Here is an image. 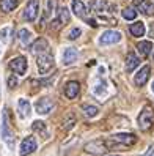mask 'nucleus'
Listing matches in <instances>:
<instances>
[{
	"label": "nucleus",
	"instance_id": "1",
	"mask_svg": "<svg viewBox=\"0 0 154 156\" xmlns=\"http://www.w3.org/2000/svg\"><path fill=\"white\" fill-rule=\"evenodd\" d=\"M2 139L5 140V144L13 148L14 147V133H13V128L10 125V112L8 109L3 111V120H2Z\"/></svg>",
	"mask_w": 154,
	"mask_h": 156
},
{
	"label": "nucleus",
	"instance_id": "2",
	"mask_svg": "<svg viewBox=\"0 0 154 156\" xmlns=\"http://www.w3.org/2000/svg\"><path fill=\"white\" fill-rule=\"evenodd\" d=\"M152 125H154V111H152V107L145 106L139 115V126H140V129L148 131Z\"/></svg>",
	"mask_w": 154,
	"mask_h": 156
},
{
	"label": "nucleus",
	"instance_id": "3",
	"mask_svg": "<svg viewBox=\"0 0 154 156\" xmlns=\"http://www.w3.org/2000/svg\"><path fill=\"white\" fill-rule=\"evenodd\" d=\"M36 65H38L39 74H47L53 68V57L49 54H39L38 58H36Z\"/></svg>",
	"mask_w": 154,
	"mask_h": 156
},
{
	"label": "nucleus",
	"instance_id": "4",
	"mask_svg": "<svg viewBox=\"0 0 154 156\" xmlns=\"http://www.w3.org/2000/svg\"><path fill=\"white\" fill-rule=\"evenodd\" d=\"M38 11H39V0H29V3L24 10V19L33 22L38 17Z\"/></svg>",
	"mask_w": 154,
	"mask_h": 156
},
{
	"label": "nucleus",
	"instance_id": "5",
	"mask_svg": "<svg viewBox=\"0 0 154 156\" xmlns=\"http://www.w3.org/2000/svg\"><path fill=\"white\" fill-rule=\"evenodd\" d=\"M52 109H53V101L47 96H44V98H39L38 101H36V104H35V111L38 112L39 115H47L52 112Z\"/></svg>",
	"mask_w": 154,
	"mask_h": 156
},
{
	"label": "nucleus",
	"instance_id": "6",
	"mask_svg": "<svg viewBox=\"0 0 154 156\" xmlns=\"http://www.w3.org/2000/svg\"><path fill=\"white\" fill-rule=\"evenodd\" d=\"M8 66H10V69L13 73H16V74L24 76L25 73H27V58L22 57V55H19V57L13 58L10 63H8Z\"/></svg>",
	"mask_w": 154,
	"mask_h": 156
},
{
	"label": "nucleus",
	"instance_id": "7",
	"mask_svg": "<svg viewBox=\"0 0 154 156\" xmlns=\"http://www.w3.org/2000/svg\"><path fill=\"white\" fill-rule=\"evenodd\" d=\"M36 148H38V144H36V139H35L33 136H27L25 139L22 140V144H21L19 154H21V156H27V154L33 153Z\"/></svg>",
	"mask_w": 154,
	"mask_h": 156
},
{
	"label": "nucleus",
	"instance_id": "8",
	"mask_svg": "<svg viewBox=\"0 0 154 156\" xmlns=\"http://www.w3.org/2000/svg\"><path fill=\"white\" fill-rule=\"evenodd\" d=\"M85 151L93 154V156H101L107 151V147L104 145L102 140H93V142H88L85 145Z\"/></svg>",
	"mask_w": 154,
	"mask_h": 156
},
{
	"label": "nucleus",
	"instance_id": "9",
	"mask_svg": "<svg viewBox=\"0 0 154 156\" xmlns=\"http://www.w3.org/2000/svg\"><path fill=\"white\" fill-rule=\"evenodd\" d=\"M121 40V33L116 32V30H107L101 35V38H99V43L107 46V44H115Z\"/></svg>",
	"mask_w": 154,
	"mask_h": 156
},
{
	"label": "nucleus",
	"instance_id": "10",
	"mask_svg": "<svg viewBox=\"0 0 154 156\" xmlns=\"http://www.w3.org/2000/svg\"><path fill=\"white\" fill-rule=\"evenodd\" d=\"M69 22V11L66 6H60L58 11H57V19L52 22V27H60L63 24H68Z\"/></svg>",
	"mask_w": 154,
	"mask_h": 156
},
{
	"label": "nucleus",
	"instance_id": "11",
	"mask_svg": "<svg viewBox=\"0 0 154 156\" xmlns=\"http://www.w3.org/2000/svg\"><path fill=\"white\" fill-rule=\"evenodd\" d=\"M112 139L116 140V142H120V144H123V145H134L135 142H137V136L128 134V133H120V134L112 136Z\"/></svg>",
	"mask_w": 154,
	"mask_h": 156
},
{
	"label": "nucleus",
	"instance_id": "12",
	"mask_svg": "<svg viewBox=\"0 0 154 156\" xmlns=\"http://www.w3.org/2000/svg\"><path fill=\"white\" fill-rule=\"evenodd\" d=\"M79 91H80V84L77 80H69L68 84L65 85V95L69 99H74L79 95Z\"/></svg>",
	"mask_w": 154,
	"mask_h": 156
},
{
	"label": "nucleus",
	"instance_id": "13",
	"mask_svg": "<svg viewBox=\"0 0 154 156\" xmlns=\"http://www.w3.org/2000/svg\"><path fill=\"white\" fill-rule=\"evenodd\" d=\"M134 5L140 10V13L146 14V16H152L154 14V5L148 0H134Z\"/></svg>",
	"mask_w": 154,
	"mask_h": 156
},
{
	"label": "nucleus",
	"instance_id": "14",
	"mask_svg": "<svg viewBox=\"0 0 154 156\" xmlns=\"http://www.w3.org/2000/svg\"><path fill=\"white\" fill-rule=\"evenodd\" d=\"M149 73H151V68H149L148 65H145V66L137 73V76H135V84H137L139 87H143V85L148 82V79H149Z\"/></svg>",
	"mask_w": 154,
	"mask_h": 156
},
{
	"label": "nucleus",
	"instance_id": "15",
	"mask_svg": "<svg viewBox=\"0 0 154 156\" xmlns=\"http://www.w3.org/2000/svg\"><path fill=\"white\" fill-rule=\"evenodd\" d=\"M30 112H32V107H30V103L27 99L21 98L17 101V114H19L21 118H27L30 117Z\"/></svg>",
	"mask_w": 154,
	"mask_h": 156
},
{
	"label": "nucleus",
	"instance_id": "16",
	"mask_svg": "<svg viewBox=\"0 0 154 156\" xmlns=\"http://www.w3.org/2000/svg\"><path fill=\"white\" fill-rule=\"evenodd\" d=\"M72 11L77 17H82V19H87V14H88V10L87 6L84 5L82 0H72Z\"/></svg>",
	"mask_w": 154,
	"mask_h": 156
},
{
	"label": "nucleus",
	"instance_id": "17",
	"mask_svg": "<svg viewBox=\"0 0 154 156\" xmlns=\"http://www.w3.org/2000/svg\"><path fill=\"white\" fill-rule=\"evenodd\" d=\"M139 65H140V58L135 55L134 52H129L128 57H126V71H128V73H132Z\"/></svg>",
	"mask_w": 154,
	"mask_h": 156
},
{
	"label": "nucleus",
	"instance_id": "18",
	"mask_svg": "<svg viewBox=\"0 0 154 156\" xmlns=\"http://www.w3.org/2000/svg\"><path fill=\"white\" fill-rule=\"evenodd\" d=\"M77 60V51L74 48H66L63 52V65H72Z\"/></svg>",
	"mask_w": 154,
	"mask_h": 156
},
{
	"label": "nucleus",
	"instance_id": "19",
	"mask_svg": "<svg viewBox=\"0 0 154 156\" xmlns=\"http://www.w3.org/2000/svg\"><path fill=\"white\" fill-rule=\"evenodd\" d=\"M49 48V43L47 40H44V38H38L33 44H32V52L33 54H43V52H46Z\"/></svg>",
	"mask_w": 154,
	"mask_h": 156
},
{
	"label": "nucleus",
	"instance_id": "20",
	"mask_svg": "<svg viewBox=\"0 0 154 156\" xmlns=\"http://www.w3.org/2000/svg\"><path fill=\"white\" fill-rule=\"evenodd\" d=\"M137 51L140 52L142 57H148L152 51V43L151 41H140L137 44Z\"/></svg>",
	"mask_w": 154,
	"mask_h": 156
},
{
	"label": "nucleus",
	"instance_id": "21",
	"mask_svg": "<svg viewBox=\"0 0 154 156\" xmlns=\"http://www.w3.org/2000/svg\"><path fill=\"white\" fill-rule=\"evenodd\" d=\"M93 95L99 99H104L107 96V87H105V82H98V84L93 87Z\"/></svg>",
	"mask_w": 154,
	"mask_h": 156
},
{
	"label": "nucleus",
	"instance_id": "22",
	"mask_svg": "<svg viewBox=\"0 0 154 156\" xmlns=\"http://www.w3.org/2000/svg\"><path fill=\"white\" fill-rule=\"evenodd\" d=\"M129 30H131V33L134 35V36H137V38H140V36H143L145 35V24L143 22H134L131 27H129Z\"/></svg>",
	"mask_w": 154,
	"mask_h": 156
},
{
	"label": "nucleus",
	"instance_id": "23",
	"mask_svg": "<svg viewBox=\"0 0 154 156\" xmlns=\"http://www.w3.org/2000/svg\"><path fill=\"white\" fill-rule=\"evenodd\" d=\"M17 6V0H0V8L3 13H10Z\"/></svg>",
	"mask_w": 154,
	"mask_h": 156
},
{
	"label": "nucleus",
	"instance_id": "24",
	"mask_svg": "<svg viewBox=\"0 0 154 156\" xmlns=\"http://www.w3.org/2000/svg\"><path fill=\"white\" fill-rule=\"evenodd\" d=\"M30 40H32V32L27 30V29H21L19 30V41L22 46H27L30 44Z\"/></svg>",
	"mask_w": 154,
	"mask_h": 156
},
{
	"label": "nucleus",
	"instance_id": "25",
	"mask_svg": "<svg viewBox=\"0 0 154 156\" xmlns=\"http://www.w3.org/2000/svg\"><path fill=\"white\" fill-rule=\"evenodd\" d=\"M82 111L85 112V115L87 117H90V118H93V117H96L98 115V107L96 106H90V104H82Z\"/></svg>",
	"mask_w": 154,
	"mask_h": 156
},
{
	"label": "nucleus",
	"instance_id": "26",
	"mask_svg": "<svg viewBox=\"0 0 154 156\" xmlns=\"http://www.w3.org/2000/svg\"><path fill=\"white\" fill-rule=\"evenodd\" d=\"M121 14H123V17L126 21H134L135 17H137V11H135L134 8H124V10L121 11Z\"/></svg>",
	"mask_w": 154,
	"mask_h": 156
},
{
	"label": "nucleus",
	"instance_id": "27",
	"mask_svg": "<svg viewBox=\"0 0 154 156\" xmlns=\"http://www.w3.org/2000/svg\"><path fill=\"white\" fill-rule=\"evenodd\" d=\"M91 8H93L94 11H98V13L104 11V10H105V0H94Z\"/></svg>",
	"mask_w": 154,
	"mask_h": 156
},
{
	"label": "nucleus",
	"instance_id": "28",
	"mask_svg": "<svg viewBox=\"0 0 154 156\" xmlns=\"http://www.w3.org/2000/svg\"><path fill=\"white\" fill-rule=\"evenodd\" d=\"M32 129L38 131V133H44V131H46V125H44V122H41V120H36L32 125Z\"/></svg>",
	"mask_w": 154,
	"mask_h": 156
},
{
	"label": "nucleus",
	"instance_id": "29",
	"mask_svg": "<svg viewBox=\"0 0 154 156\" xmlns=\"http://www.w3.org/2000/svg\"><path fill=\"white\" fill-rule=\"evenodd\" d=\"M10 32H11L10 27H5V29H2V32H0V38H2L3 43H8V40H10Z\"/></svg>",
	"mask_w": 154,
	"mask_h": 156
},
{
	"label": "nucleus",
	"instance_id": "30",
	"mask_svg": "<svg viewBox=\"0 0 154 156\" xmlns=\"http://www.w3.org/2000/svg\"><path fill=\"white\" fill-rule=\"evenodd\" d=\"M80 35H82V30H80L79 27H76V29H72V30L69 32V35H68V40H76V38H79Z\"/></svg>",
	"mask_w": 154,
	"mask_h": 156
},
{
	"label": "nucleus",
	"instance_id": "31",
	"mask_svg": "<svg viewBox=\"0 0 154 156\" xmlns=\"http://www.w3.org/2000/svg\"><path fill=\"white\" fill-rule=\"evenodd\" d=\"M53 8H55V0H47V11L44 13V19L53 11Z\"/></svg>",
	"mask_w": 154,
	"mask_h": 156
},
{
	"label": "nucleus",
	"instance_id": "32",
	"mask_svg": "<svg viewBox=\"0 0 154 156\" xmlns=\"http://www.w3.org/2000/svg\"><path fill=\"white\" fill-rule=\"evenodd\" d=\"M76 123V118H74V115H69L68 117V122H66V125H63V128H65V129L68 131V129H71V128H72V125H74Z\"/></svg>",
	"mask_w": 154,
	"mask_h": 156
},
{
	"label": "nucleus",
	"instance_id": "33",
	"mask_svg": "<svg viewBox=\"0 0 154 156\" xmlns=\"http://www.w3.org/2000/svg\"><path fill=\"white\" fill-rule=\"evenodd\" d=\"M8 87H10V88H16V87H17V79H16L14 76L8 77Z\"/></svg>",
	"mask_w": 154,
	"mask_h": 156
},
{
	"label": "nucleus",
	"instance_id": "34",
	"mask_svg": "<svg viewBox=\"0 0 154 156\" xmlns=\"http://www.w3.org/2000/svg\"><path fill=\"white\" fill-rule=\"evenodd\" d=\"M143 156H154V145H151L149 148H148V151L145 153Z\"/></svg>",
	"mask_w": 154,
	"mask_h": 156
},
{
	"label": "nucleus",
	"instance_id": "35",
	"mask_svg": "<svg viewBox=\"0 0 154 156\" xmlns=\"http://www.w3.org/2000/svg\"><path fill=\"white\" fill-rule=\"evenodd\" d=\"M151 88H152V93H154V82H152V87Z\"/></svg>",
	"mask_w": 154,
	"mask_h": 156
},
{
	"label": "nucleus",
	"instance_id": "36",
	"mask_svg": "<svg viewBox=\"0 0 154 156\" xmlns=\"http://www.w3.org/2000/svg\"><path fill=\"white\" fill-rule=\"evenodd\" d=\"M113 156H120V154H113Z\"/></svg>",
	"mask_w": 154,
	"mask_h": 156
}]
</instances>
